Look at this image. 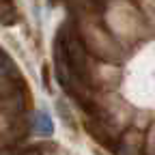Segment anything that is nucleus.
Instances as JSON below:
<instances>
[{
  "instance_id": "nucleus-1",
  "label": "nucleus",
  "mask_w": 155,
  "mask_h": 155,
  "mask_svg": "<svg viewBox=\"0 0 155 155\" xmlns=\"http://www.w3.org/2000/svg\"><path fill=\"white\" fill-rule=\"evenodd\" d=\"M32 129L39 134V136H52L54 131V123L50 119V114L45 110H37L35 116H32Z\"/></svg>"
}]
</instances>
